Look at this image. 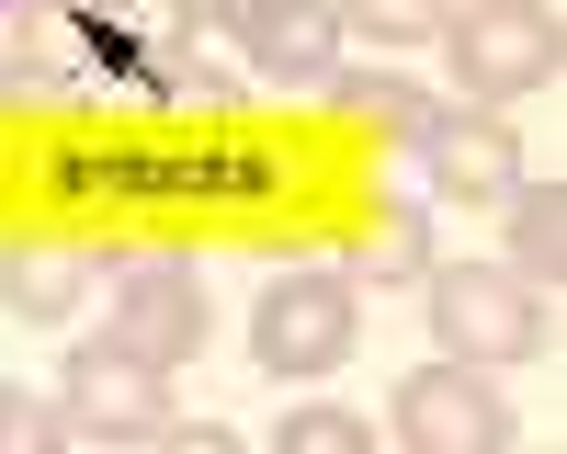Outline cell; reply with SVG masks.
<instances>
[{
  "label": "cell",
  "instance_id": "12",
  "mask_svg": "<svg viewBox=\"0 0 567 454\" xmlns=\"http://www.w3.org/2000/svg\"><path fill=\"white\" fill-rule=\"evenodd\" d=\"M454 0H341V23H363L374 45H420V34H443Z\"/></svg>",
  "mask_w": 567,
  "mask_h": 454
},
{
  "label": "cell",
  "instance_id": "7",
  "mask_svg": "<svg viewBox=\"0 0 567 454\" xmlns=\"http://www.w3.org/2000/svg\"><path fill=\"white\" fill-rule=\"evenodd\" d=\"M420 182L454 205H499L511 182H523V136H511L488 103H465V114H432L420 125Z\"/></svg>",
  "mask_w": 567,
  "mask_h": 454
},
{
  "label": "cell",
  "instance_id": "15",
  "mask_svg": "<svg viewBox=\"0 0 567 454\" xmlns=\"http://www.w3.org/2000/svg\"><path fill=\"white\" fill-rule=\"evenodd\" d=\"M205 12H216V23H227V34H239V45H250V34H261V23H272V12H284V0H205Z\"/></svg>",
  "mask_w": 567,
  "mask_h": 454
},
{
  "label": "cell",
  "instance_id": "1",
  "mask_svg": "<svg viewBox=\"0 0 567 454\" xmlns=\"http://www.w3.org/2000/svg\"><path fill=\"white\" fill-rule=\"evenodd\" d=\"M420 296H432L443 363H477V375L523 363L534 330H545V307H534V285H523L511 261H432V272H420Z\"/></svg>",
  "mask_w": 567,
  "mask_h": 454
},
{
  "label": "cell",
  "instance_id": "10",
  "mask_svg": "<svg viewBox=\"0 0 567 454\" xmlns=\"http://www.w3.org/2000/svg\"><path fill=\"white\" fill-rule=\"evenodd\" d=\"M511 272H523V285H534V272H545V285H556V272H567V182H511Z\"/></svg>",
  "mask_w": 567,
  "mask_h": 454
},
{
  "label": "cell",
  "instance_id": "5",
  "mask_svg": "<svg viewBox=\"0 0 567 454\" xmlns=\"http://www.w3.org/2000/svg\"><path fill=\"white\" fill-rule=\"evenodd\" d=\"M386 421H398L409 454H499L511 443V409H499V386L477 375V363H420Z\"/></svg>",
  "mask_w": 567,
  "mask_h": 454
},
{
  "label": "cell",
  "instance_id": "2",
  "mask_svg": "<svg viewBox=\"0 0 567 454\" xmlns=\"http://www.w3.org/2000/svg\"><path fill=\"white\" fill-rule=\"evenodd\" d=\"M250 352H261V375H329L352 352V285L329 261L272 272L261 307H250Z\"/></svg>",
  "mask_w": 567,
  "mask_h": 454
},
{
  "label": "cell",
  "instance_id": "9",
  "mask_svg": "<svg viewBox=\"0 0 567 454\" xmlns=\"http://www.w3.org/2000/svg\"><path fill=\"white\" fill-rule=\"evenodd\" d=\"M250 58L272 80H329L341 69V0H284V12L250 34Z\"/></svg>",
  "mask_w": 567,
  "mask_h": 454
},
{
  "label": "cell",
  "instance_id": "6",
  "mask_svg": "<svg viewBox=\"0 0 567 454\" xmlns=\"http://www.w3.org/2000/svg\"><path fill=\"white\" fill-rule=\"evenodd\" d=\"M69 421L80 432H171V363H148V352H125V341H91V352H69Z\"/></svg>",
  "mask_w": 567,
  "mask_h": 454
},
{
  "label": "cell",
  "instance_id": "8",
  "mask_svg": "<svg viewBox=\"0 0 567 454\" xmlns=\"http://www.w3.org/2000/svg\"><path fill=\"white\" fill-rule=\"evenodd\" d=\"M91 296V261L80 250H0V318H23V330H58V318Z\"/></svg>",
  "mask_w": 567,
  "mask_h": 454
},
{
  "label": "cell",
  "instance_id": "13",
  "mask_svg": "<svg viewBox=\"0 0 567 454\" xmlns=\"http://www.w3.org/2000/svg\"><path fill=\"white\" fill-rule=\"evenodd\" d=\"M352 103H363L374 125H386V136H409V148H420V125H432V114H443V103H420V80H363V91H352Z\"/></svg>",
  "mask_w": 567,
  "mask_h": 454
},
{
  "label": "cell",
  "instance_id": "4",
  "mask_svg": "<svg viewBox=\"0 0 567 454\" xmlns=\"http://www.w3.org/2000/svg\"><path fill=\"white\" fill-rule=\"evenodd\" d=\"M205 272L182 261V250H136L114 261V341L125 352H148V363H194L205 352Z\"/></svg>",
  "mask_w": 567,
  "mask_h": 454
},
{
  "label": "cell",
  "instance_id": "11",
  "mask_svg": "<svg viewBox=\"0 0 567 454\" xmlns=\"http://www.w3.org/2000/svg\"><path fill=\"white\" fill-rule=\"evenodd\" d=\"M443 250H432V205L420 194H398L386 205V227H374V250H363V285H420Z\"/></svg>",
  "mask_w": 567,
  "mask_h": 454
},
{
  "label": "cell",
  "instance_id": "16",
  "mask_svg": "<svg viewBox=\"0 0 567 454\" xmlns=\"http://www.w3.org/2000/svg\"><path fill=\"white\" fill-rule=\"evenodd\" d=\"M0 12H12V0H0Z\"/></svg>",
  "mask_w": 567,
  "mask_h": 454
},
{
  "label": "cell",
  "instance_id": "14",
  "mask_svg": "<svg viewBox=\"0 0 567 454\" xmlns=\"http://www.w3.org/2000/svg\"><path fill=\"white\" fill-rule=\"evenodd\" d=\"M272 443L284 454H363V421H352V409H296Z\"/></svg>",
  "mask_w": 567,
  "mask_h": 454
},
{
  "label": "cell",
  "instance_id": "3",
  "mask_svg": "<svg viewBox=\"0 0 567 454\" xmlns=\"http://www.w3.org/2000/svg\"><path fill=\"white\" fill-rule=\"evenodd\" d=\"M443 34H454V80L477 91L488 114L511 103V91L556 80V12L545 0H465V12H443Z\"/></svg>",
  "mask_w": 567,
  "mask_h": 454
}]
</instances>
